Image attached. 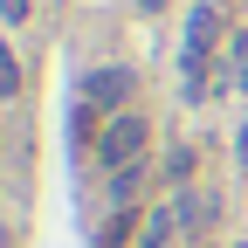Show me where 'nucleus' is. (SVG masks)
Masks as SVG:
<instances>
[{"label": "nucleus", "mask_w": 248, "mask_h": 248, "mask_svg": "<svg viewBox=\"0 0 248 248\" xmlns=\"http://www.w3.org/2000/svg\"><path fill=\"white\" fill-rule=\"evenodd\" d=\"M0 97H21V62H14L7 42H0Z\"/></svg>", "instance_id": "obj_5"}, {"label": "nucleus", "mask_w": 248, "mask_h": 248, "mask_svg": "<svg viewBox=\"0 0 248 248\" xmlns=\"http://www.w3.org/2000/svg\"><path fill=\"white\" fill-rule=\"evenodd\" d=\"M138 186H145V172H138V166H124V172H117V186H110L117 207H131V200H138Z\"/></svg>", "instance_id": "obj_6"}, {"label": "nucleus", "mask_w": 248, "mask_h": 248, "mask_svg": "<svg viewBox=\"0 0 248 248\" xmlns=\"http://www.w3.org/2000/svg\"><path fill=\"white\" fill-rule=\"evenodd\" d=\"M234 152H241V166H248V124H241V145H234Z\"/></svg>", "instance_id": "obj_10"}, {"label": "nucleus", "mask_w": 248, "mask_h": 248, "mask_svg": "<svg viewBox=\"0 0 248 248\" xmlns=\"http://www.w3.org/2000/svg\"><path fill=\"white\" fill-rule=\"evenodd\" d=\"M0 21H28V0H0Z\"/></svg>", "instance_id": "obj_9"}, {"label": "nucleus", "mask_w": 248, "mask_h": 248, "mask_svg": "<svg viewBox=\"0 0 248 248\" xmlns=\"http://www.w3.org/2000/svg\"><path fill=\"white\" fill-rule=\"evenodd\" d=\"M0 248H14V228H0Z\"/></svg>", "instance_id": "obj_11"}, {"label": "nucleus", "mask_w": 248, "mask_h": 248, "mask_svg": "<svg viewBox=\"0 0 248 248\" xmlns=\"http://www.w3.org/2000/svg\"><path fill=\"white\" fill-rule=\"evenodd\" d=\"M124 241H131V207H124V214H117V221H110V228L97 234V248H124Z\"/></svg>", "instance_id": "obj_7"}, {"label": "nucleus", "mask_w": 248, "mask_h": 248, "mask_svg": "<svg viewBox=\"0 0 248 248\" xmlns=\"http://www.w3.org/2000/svg\"><path fill=\"white\" fill-rule=\"evenodd\" d=\"M131 90H138L131 69H90V76H83V104H90V110H124Z\"/></svg>", "instance_id": "obj_2"}, {"label": "nucleus", "mask_w": 248, "mask_h": 248, "mask_svg": "<svg viewBox=\"0 0 248 248\" xmlns=\"http://www.w3.org/2000/svg\"><path fill=\"white\" fill-rule=\"evenodd\" d=\"M138 7H159V0H138Z\"/></svg>", "instance_id": "obj_12"}, {"label": "nucleus", "mask_w": 248, "mask_h": 248, "mask_svg": "<svg viewBox=\"0 0 248 248\" xmlns=\"http://www.w3.org/2000/svg\"><path fill=\"white\" fill-rule=\"evenodd\" d=\"M172 234H186L179 207H159V214H145V228H138V248H172Z\"/></svg>", "instance_id": "obj_3"}, {"label": "nucleus", "mask_w": 248, "mask_h": 248, "mask_svg": "<svg viewBox=\"0 0 248 248\" xmlns=\"http://www.w3.org/2000/svg\"><path fill=\"white\" fill-rule=\"evenodd\" d=\"M228 83L248 90V35H234V69H228Z\"/></svg>", "instance_id": "obj_8"}, {"label": "nucleus", "mask_w": 248, "mask_h": 248, "mask_svg": "<svg viewBox=\"0 0 248 248\" xmlns=\"http://www.w3.org/2000/svg\"><path fill=\"white\" fill-rule=\"evenodd\" d=\"M241 248H248V241H241Z\"/></svg>", "instance_id": "obj_13"}, {"label": "nucleus", "mask_w": 248, "mask_h": 248, "mask_svg": "<svg viewBox=\"0 0 248 248\" xmlns=\"http://www.w3.org/2000/svg\"><path fill=\"white\" fill-rule=\"evenodd\" d=\"M145 152H152V117L145 110H117L104 124V138H97V166L124 172V166H145Z\"/></svg>", "instance_id": "obj_1"}, {"label": "nucleus", "mask_w": 248, "mask_h": 248, "mask_svg": "<svg viewBox=\"0 0 248 248\" xmlns=\"http://www.w3.org/2000/svg\"><path fill=\"white\" fill-rule=\"evenodd\" d=\"M172 207H179V221H186V234H200V228H214V214H221V200H214V193H179Z\"/></svg>", "instance_id": "obj_4"}]
</instances>
